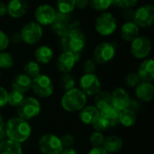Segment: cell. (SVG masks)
<instances>
[{"mask_svg":"<svg viewBox=\"0 0 154 154\" xmlns=\"http://www.w3.org/2000/svg\"><path fill=\"white\" fill-rule=\"evenodd\" d=\"M5 134L9 140L21 144L30 138L32 128L28 121L19 116H14L5 123Z\"/></svg>","mask_w":154,"mask_h":154,"instance_id":"6da1fadb","label":"cell"},{"mask_svg":"<svg viewBox=\"0 0 154 154\" xmlns=\"http://www.w3.org/2000/svg\"><path fill=\"white\" fill-rule=\"evenodd\" d=\"M86 45V37L83 32L78 28L73 27L69 32L61 37L60 47L63 51H68L75 55H79Z\"/></svg>","mask_w":154,"mask_h":154,"instance_id":"7a4b0ae2","label":"cell"},{"mask_svg":"<svg viewBox=\"0 0 154 154\" xmlns=\"http://www.w3.org/2000/svg\"><path fill=\"white\" fill-rule=\"evenodd\" d=\"M87 104V96L79 88L67 90L61 98V106L67 112L80 111Z\"/></svg>","mask_w":154,"mask_h":154,"instance_id":"3957f363","label":"cell"},{"mask_svg":"<svg viewBox=\"0 0 154 154\" xmlns=\"http://www.w3.org/2000/svg\"><path fill=\"white\" fill-rule=\"evenodd\" d=\"M117 28V21L112 13L102 12L95 21V30L102 36L113 34Z\"/></svg>","mask_w":154,"mask_h":154,"instance_id":"277c9868","label":"cell"},{"mask_svg":"<svg viewBox=\"0 0 154 154\" xmlns=\"http://www.w3.org/2000/svg\"><path fill=\"white\" fill-rule=\"evenodd\" d=\"M33 93L42 98L51 97L54 91V85L51 79L44 74H40L32 79V87Z\"/></svg>","mask_w":154,"mask_h":154,"instance_id":"5b68a950","label":"cell"},{"mask_svg":"<svg viewBox=\"0 0 154 154\" xmlns=\"http://www.w3.org/2000/svg\"><path fill=\"white\" fill-rule=\"evenodd\" d=\"M41 112V104L35 97H24L17 106V116L26 121L36 117Z\"/></svg>","mask_w":154,"mask_h":154,"instance_id":"8992f818","label":"cell"},{"mask_svg":"<svg viewBox=\"0 0 154 154\" xmlns=\"http://www.w3.org/2000/svg\"><path fill=\"white\" fill-rule=\"evenodd\" d=\"M152 45L151 40L145 35H138L131 42L130 51L132 55L138 60L146 59L152 51Z\"/></svg>","mask_w":154,"mask_h":154,"instance_id":"52a82bcc","label":"cell"},{"mask_svg":"<svg viewBox=\"0 0 154 154\" xmlns=\"http://www.w3.org/2000/svg\"><path fill=\"white\" fill-rule=\"evenodd\" d=\"M38 146L42 154H60L63 150L60 138L51 134H43L39 139Z\"/></svg>","mask_w":154,"mask_h":154,"instance_id":"ba28073f","label":"cell"},{"mask_svg":"<svg viewBox=\"0 0 154 154\" xmlns=\"http://www.w3.org/2000/svg\"><path fill=\"white\" fill-rule=\"evenodd\" d=\"M22 41L28 45H34L41 41L43 35V30L41 24L36 22L26 23L20 32Z\"/></svg>","mask_w":154,"mask_h":154,"instance_id":"9c48e42d","label":"cell"},{"mask_svg":"<svg viewBox=\"0 0 154 154\" xmlns=\"http://www.w3.org/2000/svg\"><path fill=\"white\" fill-rule=\"evenodd\" d=\"M133 21L142 28H147L154 23V6L151 4L143 5L138 7L134 13Z\"/></svg>","mask_w":154,"mask_h":154,"instance_id":"30bf717a","label":"cell"},{"mask_svg":"<svg viewBox=\"0 0 154 154\" xmlns=\"http://www.w3.org/2000/svg\"><path fill=\"white\" fill-rule=\"evenodd\" d=\"M79 88L87 97H94L101 90V82L95 73H84L79 79Z\"/></svg>","mask_w":154,"mask_h":154,"instance_id":"8fae6325","label":"cell"},{"mask_svg":"<svg viewBox=\"0 0 154 154\" xmlns=\"http://www.w3.org/2000/svg\"><path fill=\"white\" fill-rule=\"evenodd\" d=\"M116 56V48L110 42H101L93 51L92 60L97 64H106Z\"/></svg>","mask_w":154,"mask_h":154,"instance_id":"7c38bea8","label":"cell"},{"mask_svg":"<svg viewBox=\"0 0 154 154\" xmlns=\"http://www.w3.org/2000/svg\"><path fill=\"white\" fill-rule=\"evenodd\" d=\"M51 26L53 32L60 37L64 36L71 28L76 27L72 22L70 14H62L60 12H57L56 17Z\"/></svg>","mask_w":154,"mask_h":154,"instance_id":"4fadbf2b","label":"cell"},{"mask_svg":"<svg viewBox=\"0 0 154 154\" xmlns=\"http://www.w3.org/2000/svg\"><path fill=\"white\" fill-rule=\"evenodd\" d=\"M57 14V11L49 4H42L37 6L34 11L36 23L41 25H51Z\"/></svg>","mask_w":154,"mask_h":154,"instance_id":"5bb4252c","label":"cell"},{"mask_svg":"<svg viewBox=\"0 0 154 154\" xmlns=\"http://www.w3.org/2000/svg\"><path fill=\"white\" fill-rule=\"evenodd\" d=\"M111 106L118 111L130 107L131 98L127 91L123 88H116L111 93Z\"/></svg>","mask_w":154,"mask_h":154,"instance_id":"9a60e30c","label":"cell"},{"mask_svg":"<svg viewBox=\"0 0 154 154\" xmlns=\"http://www.w3.org/2000/svg\"><path fill=\"white\" fill-rule=\"evenodd\" d=\"M79 55H75L68 51H62V53L60 54L57 59V69L62 74L69 73L73 69L76 62L79 60Z\"/></svg>","mask_w":154,"mask_h":154,"instance_id":"2e32d148","label":"cell"},{"mask_svg":"<svg viewBox=\"0 0 154 154\" xmlns=\"http://www.w3.org/2000/svg\"><path fill=\"white\" fill-rule=\"evenodd\" d=\"M29 4L27 0H10L6 5L7 14L12 18H21L27 13Z\"/></svg>","mask_w":154,"mask_h":154,"instance_id":"e0dca14e","label":"cell"},{"mask_svg":"<svg viewBox=\"0 0 154 154\" xmlns=\"http://www.w3.org/2000/svg\"><path fill=\"white\" fill-rule=\"evenodd\" d=\"M141 79L144 82H152L154 80V61L152 59H144L140 64L137 72Z\"/></svg>","mask_w":154,"mask_h":154,"instance_id":"ac0fdd59","label":"cell"},{"mask_svg":"<svg viewBox=\"0 0 154 154\" xmlns=\"http://www.w3.org/2000/svg\"><path fill=\"white\" fill-rule=\"evenodd\" d=\"M135 94L139 100L143 102H150L153 98V85L151 82L141 81L135 88Z\"/></svg>","mask_w":154,"mask_h":154,"instance_id":"d6986e66","label":"cell"},{"mask_svg":"<svg viewBox=\"0 0 154 154\" xmlns=\"http://www.w3.org/2000/svg\"><path fill=\"white\" fill-rule=\"evenodd\" d=\"M140 35V27L134 21L125 22L121 27V37L125 42H132Z\"/></svg>","mask_w":154,"mask_h":154,"instance_id":"ffe728a7","label":"cell"},{"mask_svg":"<svg viewBox=\"0 0 154 154\" xmlns=\"http://www.w3.org/2000/svg\"><path fill=\"white\" fill-rule=\"evenodd\" d=\"M32 87V79L25 75L24 73L16 75L12 80V88L14 90H17L22 93H26L31 89Z\"/></svg>","mask_w":154,"mask_h":154,"instance_id":"44dd1931","label":"cell"},{"mask_svg":"<svg viewBox=\"0 0 154 154\" xmlns=\"http://www.w3.org/2000/svg\"><path fill=\"white\" fill-rule=\"evenodd\" d=\"M99 116L100 111L95 106H85L79 113V118L85 125H93Z\"/></svg>","mask_w":154,"mask_h":154,"instance_id":"7402d4cb","label":"cell"},{"mask_svg":"<svg viewBox=\"0 0 154 154\" xmlns=\"http://www.w3.org/2000/svg\"><path fill=\"white\" fill-rule=\"evenodd\" d=\"M54 53L51 47L47 45H41L39 46L35 52H34V57L35 60L39 64H48L50 63L52 59H53Z\"/></svg>","mask_w":154,"mask_h":154,"instance_id":"603a6c76","label":"cell"},{"mask_svg":"<svg viewBox=\"0 0 154 154\" xmlns=\"http://www.w3.org/2000/svg\"><path fill=\"white\" fill-rule=\"evenodd\" d=\"M103 148L108 153H116L120 152L123 148V141L120 137L116 135H111L105 138Z\"/></svg>","mask_w":154,"mask_h":154,"instance_id":"cb8c5ba5","label":"cell"},{"mask_svg":"<svg viewBox=\"0 0 154 154\" xmlns=\"http://www.w3.org/2000/svg\"><path fill=\"white\" fill-rule=\"evenodd\" d=\"M119 112L114 106H109L106 108L100 111V116L106 121L110 127L116 126L119 124Z\"/></svg>","mask_w":154,"mask_h":154,"instance_id":"d4e9b609","label":"cell"},{"mask_svg":"<svg viewBox=\"0 0 154 154\" xmlns=\"http://www.w3.org/2000/svg\"><path fill=\"white\" fill-rule=\"evenodd\" d=\"M136 119L137 116L135 112L130 107L119 112V124H121L125 127H131L134 125V124L136 123Z\"/></svg>","mask_w":154,"mask_h":154,"instance_id":"484cf974","label":"cell"},{"mask_svg":"<svg viewBox=\"0 0 154 154\" xmlns=\"http://www.w3.org/2000/svg\"><path fill=\"white\" fill-rule=\"evenodd\" d=\"M0 154H23V150L20 143L8 139L0 143Z\"/></svg>","mask_w":154,"mask_h":154,"instance_id":"4316f807","label":"cell"},{"mask_svg":"<svg viewBox=\"0 0 154 154\" xmlns=\"http://www.w3.org/2000/svg\"><path fill=\"white\" fill-rule=\"evenodd\" d=\"M94 104L99 111L111 106V93L100 90L94 96Z\"/></svg>","mask_w":154,"mask_h":154,"instance_id":"83f0119b","label":"cell"},{"mask_svg":"<svg viewBox=\"0 0 154 154\" xmlns=\"http://www.w3.org/2000/svg\"><path fill=\"white\" fill-rule=\"evenodd\" d=\"M23 73L30 77L32 79L41 74V67L40 64L35 60L28 61L23 67Z\"/></svg>","mask_w":154,"mask_h":154,"instance_id":"f1b7e54d","label":"cell"},{"mask_svg":"<svg viewBox=\"0 0 154 154\" xmlns=\"http://www.w3.org/2000/svg\"><path fill=\"white\" fill-rule=\"evenodd\" d=\"M76 0H58L57 9L58 12L62 14H70L75 9Z\"/></svg>","mask_w":154,"mask_h":154,"instance_id":"f546056e","label":"cell"},{"mask_svg":"<svg viewBox=\"0 0 154 154\" xmlns=\"http://www.w3.org/2000/svg\"><path fill=\"white\" fill-rule=\"evenodd\" d=\"M88 5L95 11L105 12L111 6L112 0H88Z\"/></svg>","mask_w":154,"mask_h":154,"instance_id":"4dcf8cb0","label":"cell"},{"mask_svg":"<svg viewBox=\"0 0 154 154\" xmlns=\"http://www.w3.org/2000/svg\"><path fill=\"white\" fill-rule=\"evenodd\" d=\"M23 99H24V94L23 93L13 89L11 92L8 93L7 104L11 105L12 106H16L17 107L22 103V101Z\"/></svg>","mask_w":154,"mask_h":154,"instance_id":"1f68e13d","label":"cell"},{"mask_svg":"<svg viewBox=\"0 0 154 154\" xmlns=\"http://www.w3.org/2000/svg\"><path fill=\"white\" fill-rule=\"evenodd\" d=\"M76 85V81L75 79L73 78L72 75H70L69 73H65L62 74V76L60 79V86L65 90H69L71 88H74Z\"/></svg>","mask_w":154,"mask_h":154,"instance_id":"d6a6232c","label":"cell"},{"mask_svg":"<svg viewBox=\"0 0 154 154\" xmlns=\"http://www.w3.org/2000/svg\"><path fill=\"white\" fill-rule=\"evenodd\" d=\"M14 60L11 53L7 51H0V69H7L14 66Z\"/></svg>","mask_w":154,"mask_h":154,"instance_id":"836d02e7","label":"cell"},{"mask_svg":"<svg viewBox=\"0 0 154 154\" xmlns=\"http://www.w3.org/2000/svg\"><path fill=\"white\" fill-rule=\"evenodd\" d=\"M105 136L102 134V132H97L95 131L89 138V141L91 143V144L93 145V147H102L105 142Z\"/></svg>","mask_w":154,"mask_h":154,"instance_id":"e575fe53","label":"cell"},{"mask_svg":"<svg viewBox=\"0 0 154 154\" xmlns=\"http://www.w3.org/2000/svg\"><path fill=\"white\" fill-rule=\"evenodd\" d=\"M141 82V79L136 72H130L126 75L125 79V83L129 88H136V86Z\"/></svg>","mask_w":154,"mask_h":154,"instance_id":"d590c367","label":"cell"},{"mask_svg":"<svg viewBox=\"0 0 154 154\" xmlns=\"http://www.w3.org/2000/svg\"><path fill=\"white\" fill-rule=\"evenodd\" d=\"M138 0H112V5H117L123 9L133 8L137 5Z\"/></svg>","mask_w":154,"mask_h":154,"instance_id":"8d00e7d4","label":"cell"},{"mask_svg":"<svg viewBox=\"0 0 154 154\" xmlns=\"http://www.w3.org/2000/svg\"><path fill=\"white\" fill-rule=\"evenodd\" d=\"M92 125H93V128L95 129V131H97V132L106 131V129H108L110 127L108 125V124L106 123V121L101 116H99V117L94 122V124Z\"/></svg>","mask_w":154,"mask_h":154,"instance_id":"74e56055","label":"cell"},{"mask_svg":"<svg viewBox=\"0 0 154 154\" xmlns=\"http://www.w3.org/2000/svg\"><path fill=\"white\" fill-rule=\"evenodd\" d=\"M60 142H61L63 148H69V147L73 146V144L75 143V139L71 134H64L60 138Z\"/></svg>","mask_w":154,"mask_h":154,"instance_id":"f35d334b","label":"cell"},{"mask_svg":"<svg viewBox=\"0 0 154 154\" xmlns=\"http://www.w3.org/2000/svg\"><path fill=\"white\" fill-rule=\"evenodd\" d=\"M9 42L10 40L8 35L2 30H0V51L6 50L7 47L9 46Z\"/></svg>","mask_w":154,"mask_h":154,"instance_id":"ab89813d","label":"cell"},{"mask_svg":"<svg viewBox=\"0 0 154 154\" xmlns=\"http://www.w3.org/2000/svg\"><path fill=\"white\" fill-rule=\"evenodd\" d=\"M96 62L93 60H87L83 64V70L85 73H94L96 71Z\"/></svg>","mask_w":154,"mask_h":154,"instance_id":"60d3db41","label":"cell"},{"mask_svg":"<svg viewBox=\"0 0 154 154\" xmlns=\"http://www.w3.org/2000/svg\"><path fill=\"white\" fill-rule=\"evenodd\" d=\"M7 97H8V92L5 88L0 86V107L5 106L7 105Z\"/></svg>","mask_w":154,"mask_h":154,"instance_id":"b9f144b4","label":"cell"},{"mask_svg":"<svg viewBox=\"0 0 154 154\" xmlns=\"http://www.w3.org/2000/svg\"><path fill=\"white\" fill-rule=\"evenodd\" d=\"M6 134H5V123L4 121V118L0 116V143L6 140Z\"/></svg>","mask_w":154,"mask_h":154,"instance_id":"7bdbcfd3","label":"cell"},{"mask_svg":"<svg viewBox=\"0 0 154 154\" xmlns=\"http://www.w3.org/2000/svg\"><path fill=\"white\" fill-rule=\"evenodd\" d=\"M134 11L132 10L131 8H126L123 12V17L128 21H131L134 17Z\"/></svg>","mask_w":154,"mask_h":154,"instance_id":"ee69618b","label":"cell"},{"mask_svg":"<svg viewBox=\"0 0 154 154\" xmlns=\"http://www.w3.org/2000/svg\"><path fill=\"white\" fill-rule=\"evenodd\" d=\"M88 5V0H76L75 8L78 9H85Z\"/></svg>","mask_w":154,"mask_h":154,"instance_id":"f6af8a7d","label":"cell"},{"mask_svg":"<svg viewBox=\"0 0 154 154\" xmlns=\"http://www.w3.org/2000/svg\"><path fill=\"white\" fill-rule=\"evenodd\" d=\"M88 154H109L104 148L103 146L102 147H93L90 151Z\"/></svg>","mask_w":154,"mask_h":154,"instance_id":"bcb514c9","label":"cell"},{"mask_svg":"<svg viewBox=\"0 0 154 154\" xmlns=\"http://www.w3.org/2000/svg\"><path fill=\"white\" fill-rule=\"evenodd\" d=\"M9 40H11V42H12L13 43H14V44H19V43L23 42L20 32H15V33H14V34L11 36V38H10Z\"/></svg>","mask_w":154,"mask_h":154,"instance_id":"7dc6e473","label":"cell"},{"mask_svg":"<svg viewBox=\"0 0 154 154\" xmlns=\"http://www.w3.org/2000/svg\"><path fill=\"white\" fill-rule=\"evenodd\" d=\"M7 14V9H6V5L3 2H0V17L5 16Z\"/></svg>","mask_w":154,"mask_h":154,"instance_id":"c3c4849f","label":"cell"},{"mask_svg":"<svg viewBox=\"0 0 154 154\" xmlns=\"http://www.w3.org/2000/svg\"><path fill=\"white\" fill-rule=\"evenodd\" d=\"M60 154H79L78 152L73 149L72 147H69V148H63L62 152H60Z\"/></svg>","mask_w":154,"mask_h":154,"instance_id":"681fc988","label":"cell"},{"mask_svg":"<svg viewBox=\"0 0 154 154\" xmlns=\"http://www.w3.org/2000/svg\"><path fill=\"white\" fill-rule=\"evenodd\" d=\"M0 75H1V72H0Z\"/></svg>","mask_w":154,"mask_h":154,"instance_id":"f907efd6","label":"cell"}]
</instances>
